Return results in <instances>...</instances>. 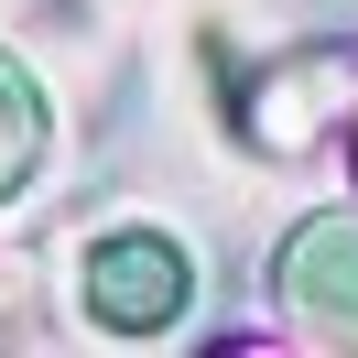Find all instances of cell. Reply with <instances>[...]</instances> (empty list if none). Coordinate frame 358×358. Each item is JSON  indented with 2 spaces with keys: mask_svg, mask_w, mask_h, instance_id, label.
I'll use <instances>...</instances> for the list:
<instances>
[{
  "mask_svg": "<svg viewBox=\"0 0 358 358\" xmlns=\"http://www.w3.org/2000/svg\"><path fill=\"white\" fill-rule=\"evenodd\" d=\"M185 304H196V261L163 228H109L87 250V315L109 336H174Z\"/></svg>",
  "mask_w": 358,
  "mask_h": 358,
  "instance_id": "cell-1",
  "label": "cell"
},
{
  "mask_svg": "<svg viewBox=\"0 0 358 358\" xmlns=\"http://www.w3.org/2000/svg\"><path fill=\"white\" fill-rule=\"evenodd\" d=\"M271 293L315 348H358V206H315L271 261Z\"/></svg>",
  "mask_w": 358,
  "mask_h": 358,
  "instance_id": "cell-2",
  "label": "cell"
},
{
  "mask_svg": "<svg viewBox=\"0 0 358 358\" xmlns=\"http://www.w3.org/2000/svg\"><path fill=\"white\" fill-rule=\"evenodd\" d=\"M44 87H33V66L22 55H0V206L33 185V163H44Z\"/></svg>",
  "mask_w": 358,
  "mask_h": 358,
  "instance_id": "cell-3",
  "label": "cell"
}]
</instances>
